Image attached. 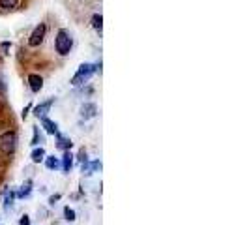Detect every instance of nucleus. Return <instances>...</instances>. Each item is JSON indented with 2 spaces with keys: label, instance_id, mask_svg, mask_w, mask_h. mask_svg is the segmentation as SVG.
<instances>
[{
  "label": "nucleus",
  "instance_id": "obj_1",
  "mask_svg": "<svg viewBox=\"0 0 249 225\" xmlns=\"http://www.w3.org/2000/svg\"><path fill=\"white\" fill-rule=\"evenodd\" d=\"M96 72H101V62L100 64H90V62L81 64V66H79V70H77V74L71 77V85H73V87L87 85L88 79L96 74Z\"/></svg>",
  "mask_w": 249,
  "mask_h": 225
},
{
  "label": "nucleus",
  "instance_id": "obj_2",
  "mask_svg": "<svg viewBox=\"0 0 249 225\" xmlns=\"http://www.w3.org/2000/svg\"><path fill=\"white\" fill-rule=\"evenodd\" d=\"M54 49L60 56H68L71 49H73V38L70 34V30L66 28H60L56 32V38H54Z\"/></svg>",
  "mask_w": 249,
  "mask_h": 225
},
{
  "label": "nucleus",
  "instance_id": "obj_3",
  "mask_svg": "<svg viewBox=\"0 0 249 225\" xmlns=\"http://www.w3.org/2000/svg\"><path fill=\"white\" fill-rule=\"evenodd\" d=\"M17 150V133L10 130V131H4L0 135V152L4 156H13Z\"/></svg>",
  "mask_w": 249,
  "mask_h": 225
},
{
  "label": "nucleus",
  "instance_id": "obj_4",
  "mask_svg": "<svg viewBox=\"0 0 249 225\" xmlns=\"http://www.w3.org/2000/svg\"><path fill=\"white\" fill-rule=\"evenodd\" d=\"M45 36H47V25H45V23H39V25L30 32V36H28V45H30V47H39V45L45 41Z\"/></svg>",
  "mask_w": 249,
  "mask_h": 225
},
{
  "label": "nucleus",
  "instance_id": "obj_5",
  "mask_svg": "<svg viewBox=\"0 0 249 225\" xmlns=\"http://www.w3.org/2000/svg\"><path fill=\"white\" fill-rule=\"evenodd\" d=\"M98 116V105L94 101H87L81 105V118L90 120V118H96Z\"/></svg>",
  "mask_w": 249,
  "mask_h": 225
},
{
  "label": "nucleus",
  "instance_id": "obj_6",
  "mask_svg": "<svg viewBox=\"0 0 249 225\" xmlns=\"http://www.w3.org/2000/svg\"><path fill=\"white\" fill-rule=\"evenodd\" d=\"M53 105H54V98H49V100L41 101L39 105L34 107V114H36L37 118H43V116H47V112L51 111Z\"/></svg>",
  "mask_w": 249,
  "mask_h": 225
},
{
  "label": "nucleus",
  "instance_id": "obj_7",
  "mask_svg": "<svg viewBox=\"0 0 249 225\" xmlns=\"http://www.w3.org/2000/svg\"><path fill=\"white\" fill-rule=\"evenodd\" d=\"M98 171H101V162L100 160H94V162H85L83 165H81V173L83 175H94V173H98Z\"/></svg>",
  "mask_w": 249,
  "mask_h": 225
},
{
  "label": "nucleus",
  "instance_id": "obj_8",
  "mask_svg": "<svg viewBox=\"0 0 249 225\" xmlns=\"http://www.w3.org/2000/svg\"><path fill=\"white\" fill-rule=\"evenodd\" d=\"M28 87H30V90H32L34 94H37V92L43 88V77L37 74H30L28 75Z\"/></svg>",
  "mask_w": 249,
  "mask_h": 225
},
{
  "label": "nucleus",
  "instance_id": "obj_9",
  "mask_svg": "<svg viewBox=\"0 0 249 225\" xmlns=\"http://www.w3.org/2000/svg\"><path fill=\"white\" fill-rule=\"evenodd\" d=\"M41 128H43L49 135H56V133H58V124H56L54 120L47 118V116H43V118H41Z\"/></svg>",
  "mask_w": 249,
  "mask_h": 225
},
{
  "label": "nucleus",
  "instance_id": "obj_10",
  "mask_svg": "<svg viewBox=\"0 0 249 225\" xmlns=\"http://www.w3.org/2000/svg\"><path fill=\"white\" fill-rule=\"evenodd\" d=\"M56 147L66 152V150H71L73 143H71V139L70 137H66V135H62V133L58 131V133H56Z\"/></svg>",
  "mask_w": 249,
  "mask_h": 225
},
{
  "label": "nucleus",
  "instance_id": "obj_11",
  "mask_svg": "<svg viewBox=\"0 0 249 225\" xmlns=\"http://www.w3.org/2000/svg\"><path fill=\"white\" fill-rule=\"evenodd\" d=\"M73 154L70 152V150H66L62 156V171L64 173H70L71 171V167H73Z\"/></svg>",
  "mask_w": 249,
  "mask_h": 225
},
{
  "label": "nucleus",
  "instance_id": "obj_12",
  "mask_svg": "<svg viewBox=\"0 0 249 225\" xmlns=\"http://www.w3.org/2000/svg\"><path fill=\"white\" fill-rule=\"evenodd\" d=\"M17 193V197L19 199H26V197H30V193H32V180H26L25 184L21 186L19 191H15Z\"/></svg>",
  "mask_w": 249,
  "mask_h": 225
},
{
  "label": "nucleus",
  "instance_id": "obj_13",
  "mask_svg": "<svg viewBox=\"0 0 249 225\" xmlns=\"http://www.w3.org/2000/svg\"><path fill=\"white\" fill-rule=\"evenodd\" d=\"M90 23H92V28L101 34V30H103V15L101 13H94L92 19H90Z\"/></svg>",
  "mask_w": 249,
  "mask_h": 225
},
{
  "label": "nucleus",
  "instance_id": "obj_14",
  "mask_svg": "<svg viewBox=\"0 0 249 225\" xmlns=\"http://www.w3.org/2000/svg\"><path fill=\"white\" fill-rule=\"evenodd\" d=\"M30 158H32V162H34V163L43 162V160H45V149H43V147H39V149H37V147H36V149L32 150Z\"/></svg>",
  "mask_w": 249,
  "mask_h": 225
},
{
  "label": "nucleus",
  "instance_id": "obj_15",
  "mask_svg": "<svg viewBox=\"0 0 249 225\" xmlns=\"http://www.w3.org/2000/svg\"><path fill=\"white\" fill-rule=\"evenodd\" d=\"M45 167L49 169V171H56L58 167H60V163H58V158H54V156H45Z\"/></svg>",
  "mask_w": 249,
  "mask_h": 225
},
{
  "label": "nucleus",
  "instance_id": "obj_16",
  "mask_svg": "<svg viewBox=\"0 0 249 225\" xmlns=\"http://www.w3.org/2000/svg\"><path fill=\"white\" fill-rule=\"evenodd\" d=\"M17 197V193L15 191H6V197H4V208L6 210H10V208H13V199Z\"/></svg>",
  "mask_w": 249,
  "mask_h": 225
},
{
  "label": "nucleus",
  "instance_id": "obj_17",
  "mask_svg": "<svg viewBox=\"0 0 249 225\" xmlns=\"http://www.w3.org/2000/svg\"><path fill=\"white\" fill-rule=\"evenodd\" d=\"M17 4H19V0H0V8H2V10H6V12L15 10V8H17Z\"/></svg>",
  "mask_w": 249,
  "mask_h": 225
},
{
  "label": "nucleus",
  "instance_id": "obj_18",
  "mask_svg": "<svg viewBox=\"0 0 249 225\" xmlns=\"http://www.w3.org/2000/svg\"><path fill=\"white\" fill-rule=\"evenodd\" d=\"M8 94V85H6V77L0 72V98H6Z\"/></svg>",
  "mask_w": 249,
  "mask_h": 225
},
{
  "label": "nucleus",
  "instance_id": "obj_19",
  "mask_svg": "<svg viewBox=\"0 0 249 225\" xmlns=\"http://www.w3.org/2000/svg\"><path fill=\"white\" fill-rule=\"evenodd\" d=\"M64 216H66V220H68V222H75V210L73 208L66 206V208H64Z\"/></svg>",
  "mask_w": 249,
  "mask_h": 225
},
{
  "label": "nucleus",
  "instance_id": "obj_20",
  "mask_svg": "<svg viewBox=\"0 0 249 225\" xmlns=\"http://www.w3.org/2000/svg\"><path fill=\"white\" fill-rule=\"evenodd\" d=\"M10 49H12V43H10V41H2V43H0L2 55H10Z\"/></svg>",
  "mask_w": 249,
  "mask_h": 225
},
{
  "label": "nucleus",
  "instance_id": "obj_21",
  "mask_svg": "<svg viewBox=\"0 0 249 225\" xmlns=\"http://www.w3.org/2000/svg\"><path fill=\"white\" fill-rule=\"evenodd\" d=\"M39 143H43V137L39 135V131H37V128H34V139H32V145H34V147H37Z\"/></svg>",
  "mask_w": 249,
  "mask_h": 225
},
{
  "label": "nucleus",
  "instance_id": "obj_22",
  "mask_svg": "<svg viewBox=\"0 0 249 225\" xmlns=\"http://www.w3.org/2000/svg\"><path fill=\"white\" fill-rule=\"evenodd\" d=\"M77 160L81 163H85V162H88V158H87V150L85 149H81L79 150V156H77Z\"/></svg>",
  "mask_w": 249,
  "mask_h": 225
},
{
  "label": "nucleus",
  "instance_id": "obj_23",
  "mask_svg": "<svg viewBox=\"0 0 249 225\" xmlns=\"http://www.w3.org/2000/svg\"><path fill=\"white\" fill-rule=\"evenodd\" d=\"M19 225H30V218H28V216L25 214V216L19 220Z\"/></svg>",
  "mask_w": 249,
  "mask_h": 225
},
{
  "label": "nucleus",
  "instance_id": "obj_24",
  "mask_svg": "<svg viewBox=\"0 0 249 225\" xmlns=\"http://www.w3.org/2000/svg\"><path fill=\"white\" fill-rule=\"evenodd\" d=\"M58 199H60V195H58V193H56V195H51V197H49V203H51V205H54V203H56Z\"/></svg>",
  "mask_w": 249,
  "mask_h": 225
},
{
  "label": "nucleus",
  "instance_id": "obj_25",
  "mask_svg": "<svg viewBox=\"0 0 249 225\" xmlns=\"http://www.w3.org/2000/svg\"><path fill=\"white\" fill-rule=\"evenodd\" d=\"M30 109H32V103H28L25 109H23V118H26V114H28V111H30Z\"/></svg>",
  "mask_w": 249,
  "mask_h": 225
}]
</instances>
